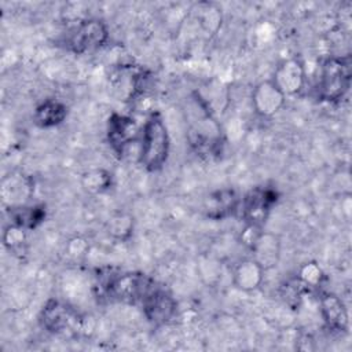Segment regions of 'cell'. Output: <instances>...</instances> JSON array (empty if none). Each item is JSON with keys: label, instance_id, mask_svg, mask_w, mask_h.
<instances>
[{"label": "cell", "instance_id": "obj_1", "mask_svg": "<svg viewBox=\"0 0 352 352\" xmlns=\"http://www.w3.org/2000/svg\"><path fill=\"white\" fill-rule=\"evenodd\" d=\"M170 139L160 113H151L142 128L139 164L148 172L160 170L169 155Z\"/></svg>", "mask_w": 352, "mask_h": 352}, {"label": "cell", "instance_id": "obj_2", "mask_svg": "<svg viewBox=\"0 0 352 352\" xmlns=\"http://www.w3.org/2000/svg\"><path fill=\"white\" fill-rule=\"evenodd\" d=\"M352 62L349 55L330 56L323 60L319 72L318 96L322 100L337 102L345 96L351 87Z\"/></svg>", "mask_w": 352, "mask_h": 352}, {"label": "cell", "instance_id": "obj_3", "mask_svg": "<svg viewBox=\"0 0 352 352\" xmlns=\"http://www.w3.org/2000/svg\"><path fill=\"white\" fill-rule=\"evenodd\" d=\"M107 37L109 32L102 21L87 19L70 30L66 37V44L73 52L82 54L103 45Z\"/></svg>", "mask_w": 352, "mask_h": 352}, {"label": "cell", "instance_id": "obj_4", "mask_svg": "<svg viewBox=\"0 0 352 352\" xmlns=\"http://www.w3.org/2000/svg\"><path fill=\"white\" fill-rule=\"evenodd\" d=\"M276 199L278 192L274 188L256 187L250 190L242 199V217L249 226L261 227Z\"/></svg>", "mask_w": 352, "mask_h": 352}, {"label": "cell", "instance_id": "obj_5", "mask_svg": "<svg viewBox=\"0 0 352 352\" xmlns=\"http://www.w3.org/2000/svg\"><path fill=\"white\" fill-rule=\"evenodd\" d=\"M41 323L48 331L62 334L78 331L82 320L73 308L59 301H48L41 311Z\"/></svg>", "mask_w": 352, "mask_h": 352}, {"label": "cell", "instance_id": "obj_6", "mask_svg": "<svg viewBox=\"0 0 352 352\" xmlns=\"http://www.w3.org/2000/svg\"><path fill=\"white\" fill-rule=\"evenodd\" d=\"M271 80L285 96L296 95L305 84V67L300 59L289 58L279 63Z\"/></svg>", "mask_w": 352, "mask_h": 352}, {"label": "cell", "instance_id": "obj_7", "mask_svg": "<svg viewBox=\"0 0 352 352\" xmlns=\"http://www.w3.org/2000/svg\"><path fill=\"white\" fill-rule=\"evenodd\" d=\"M283 92L272 82L265 80L258 82L252 92V104L254 111L261 117H271L285 104Z\"/></svg>", "mask_w": 352, "mask_h": 352}, {"label": "cell", "instance_id": "obj_8", "mask_svg": "<svg viewBox=\"0 0 352 352\" xmlns=\"http://www.w3.org/2000/svg\"><path fill=\"white\" fill-rule=\"evenodd\" d=\"M142 307L147 319L154 323H164L172 318L176 309V302L169 293L154 286L142 300Z\"/></svg>", "mask_w": 352, "mask_h": 352}, {"label": "cell", "instance_id": "obj_9", "mask_svg": "<svg viewBox=\"0 0 352 352\" xmlns=\"http://www.w3.org/2000/svg\"><path fill=\"white\" fill-rule=\"evenodd\" d=\"M136 132L138 128L132 118L120 114H113L110 117L107 136L111 147L118 154H124V150L131 144L132 140H135Z\"/></svg>", "mask_w": 352, "mask_h": 352}, {"label": "cell", "instance_id": "obj_10", "mask_svg": "<svg viewBox=\"0 0 352 352\" xmlns=\"http://www.w3.org/2000/svg\"><path fill=\"white\" fill-rule=\"evenodd\" d=\"M264 271L265 270L254 258L243 260L235 267L232 282L242 292H253L261 285Z\"/></svg>", "mask_w": 352, "mask_h": 352}, {"label": "cell", "instance_id": "obj_11", "mask_svg": "<svg viewBox=\"0 0 352 352\" xmlns=\"http://www.w3.org/2000/svg\"><path fill=\"white\" fill-rule=\"evenodd\" d=\"M254 253V260L264 268L268 270L276 265L280 252V245L278 236L270 232H263L257 236L254 243L250 246Z\"/></svg>", "mask_w": 352, "mask_h": 352}, {"label": "cell", "instance_id": "obj_12", "mask_svg": "<svg viewBox=\"0 0 352 352\" xmlns=\"http://www.w3.org/2000/svg\"><path fill=\"white\" fill-rule=\"evenodd\" d=\"M320 312L329 327L334 330L348 329V312L342 300L337 296L324 294L320 298Z\"/></svg>", "mask_w": 352, "mask_h": 352}, {"label": "cell", "instance_id": "obj_13", "mask_svg": "<svg viewBox=\"0 0 352 352\" xmlns=\"http://www.w3.org/2000/svg\"><path fill=\"white\" fill-rule=\"evenodd\" d=\"M67 114V109L58 100H45L34 111L33 120L41 128H50L60 124Z\"/></svg>", "mask_w": 352, "mask_h": 352}, {"label": "cell", "instance_id": "obj_14", "mask_svg": "<svg viewBox=\"0 0 352 352\" xmlns=\"http://www.w3.org/2000/svg\"><path fill=\"white\" fill-rule=\"evenodd\" d=\"M208 216L213 219H223L230 216L238 208V198L232 190H221L213 192L208 199Z\"/></svg>", "mask_w": 352, "mask_h": 352}, {"label": "cell", "instance_id": "obj_15", "mask_svg": "<svg viewBox=\"0 0 352 352\" xmlns=\"http://www.w3.org/2000/svg\"><path fill=\"white\" fill-rule=\"evenodd\" d=\"M10 216L11 220L14 221L12 224L28 230V228H34L37 224H40L44 220L45 212L43 208L38 206H16V208H10Z\"/></svg>", "mask_w": 352, "mask_h": 352}, {"label": "cell", "instance_id": "obj_16", "mask_svg": "<svg viewBox=\"0 0 352 352\" xmlns=\"http://www.w3.org/2000/svg\"><path fill=\"white\" fill-rule=\"evenodd\" d=\"M194 11H197V19L199 26L206 33H214L221 25V12L212 3H199L195 6Z\"/></svg>", "mask_w": 352, "mask_h": 352}, {"label": "cell", "instance_id": "obj_17", "mask_svg": "<svg viewBox=\"0 0 352 352\" xmlns=\"http://www.w3.org/2000/svg\"><path fill=\"white\" fill-rule=\"evenodd\" d=\"M110 175L103 169H95L82 176V186L89 192H102L110 186Z\"/></svg>", "mask_w": 352, "mask_h": 352}, {"label": "cell", "instance_id": "obj_18", "mask_svg": "<svg viewBox=\"0 0 352 352\" xmlns=\"http://www.w3.org/2000/svg\"><path fill=\"white\" fill-rule=\"evenodd\" d=\"M304 285H307L308 287L316 286L318 283H320L322 279V271L320 268L315 264V263H309L305 264L301 271H300V278H298Z\"/></svg>", "mask_w": 352, "mask_h": 352}, {"label": "cell", "instance_id": "obj_19", "mask_svg": "<svg viewBox=\"0 0 352 352\" xmlns=\"http://www.w3.org/2000/svg\"><path fill=\"white\" fill-rule=\"evenodd\" d=\"M23 228L15 226V224H11L6 228L4 231V235H3V239H4V245L11 250V249H15L18 246H21L25 241V234H23Z\"/></svg>", "mask_w": 352, "mask_h": 352}, {"label": "cell", "instance_id": "obj_20", "mask_svg": "<svg viewBox=\"0 0 352 352\" xmlns=\"http://www.w3.org/2000/svg\"><path fill=\"white\" fill-rule=\"evenodd\" d=\"M132 228V220L125 216H117L114 217L109 224V232H111L114 236L121 238L124 234L128 235Z\"/></svg>", "mask_w": 352, "mask_h": 352}]
</instances>
